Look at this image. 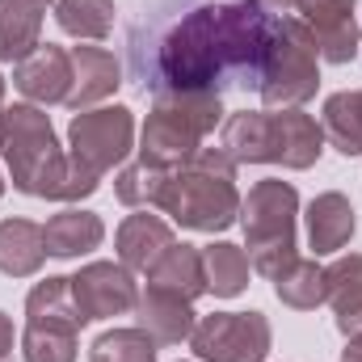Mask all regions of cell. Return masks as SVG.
Wrapping results in <instances>:
<instances>
[{"instance_id":"6da1fadb","label":"cell","mask_w":362,"mask_h":362,"mask_svg":"<svg viewBox=\"0 0 362 362\" xmlns=\"http://www.w3.org/2000/svg\"><path fill=\"white\" fill-rule=\"evenodd\" d=\"M160 211L185 232H228L240 219L236 160L223 148H198L189 165L173 169L160 194Z\"/></svg>"},{"instance_id":"7a4b0ae2","label":"cell","mask_w":362,"mask_h":362,"mask_svg":"<svg viewBox=\"0 0 362 362\" xmlns=\"http://www.w3.org/2000/svg\"><path fill=\"white\" fill-rule=\"evenodd\" d=\"M0 156L8 165L13 189L25 198H55L68 173V152L55 139L42 105H4L0 114Z\"/></svg>"},{"instance_id":"3957f363","label":"cell","mask_w":362,"mask_h":362,"mask_svg":"<svg viewBox=\"0 0 362 362\" xmlns=\"http://www.w3.org/2000/svg\"><path fill=\"white\" fill-rule=\"evenodd\" d=\"M295 219H299V189L291 181L266 177L240 198V228L249 240V266L266 278H278L295 257Z\"/></svg>"},{"instance_id":"277c9868","label":"cell","mask_w":362,"mask_h":362,"mask_svg":"<svg viewBox=\"0 0 362 362\" xmlns=\"http://www.w3.org/2000/svg\"><path fill=\"white\" fill-rule=\"evenodd\" d=\"M316 42L312 30L299 17H274V34L262 59V76H257V93L270 110L282 105H303L320 89V68H316Z\"/></svg>"},{"instance_id":"5b68a950","label":"cell","mask_w":362,"mask_h":362,"mask_svg":"<svg viewBox=\"0 0 362 362\" xmlns=\"http://www.w3.org/2000/svg\"><path fill=\"white\" fill-rule=\"evenodd\" d=\"M135 148V114L127 105H93L68 122V156L105 177Z\"/></svg>"},{"instance_id":"8992f818","label":"cell","mask_w":362,"mask_h":362,"mask_svg":"<svg viewBox=\"0 0 362 362\" xmlns=\"http://www.w3.org/2000/svg\"><path fill=\"white\" fill-rule=\"evenodd\" d=\"M270 341L274 329L262 312H211L189 333L198 362H266Z\"/></svg>"},{"instance_id":"52a82bcc","label":"cell","mask_w":362,"mask_h":362,"mask_svg":"<svg viewBox=\"0 0 362 362\" xmlns=\"http://www.w3.org/2000/svg\"><path fill=\"white\" fill-rule=\"evenodd\" d=\"M354 8H358V0H295V13L312 30L316 55L325 64H354L362 42Z\"/></svg>"},{"instance_id":"ba28073f","label":"cell","mask_w":362,"mask_h":362,"mask_svg":"<svg viewBox=\"0 0 362 362\" xmlns=\"http://www.w3.org/2000/svg\"><path fill=\"white\" fill-rule=\"evenodd\" d=\"M72 291H76V303H81V312L89 320H110V316L135 312V299H139L135 274L122 262H89V266H81V274L72 278Z\"/></svg>"},{"instance_id":"9c48e42d","label":"cell","mask_w":362,"mask_h":362,"mask_svg":"<svg viewBox=\"0 0 362 362\" xmlns=\"http://www.w3.org/2000/svg\"><path fill=\"white\" fill-rule=\"evenodd\" d=\"M13 85L30 105H59L72 93V55L55 42L34 47L21 64H13Z\"/></svg>"},{"instance_id":"30bf717a","label":"cell","mask_w":362,"mask_h":362,"mask_svg":"<svg viewBox=\"0 0 362 362\" xmlns=\"http://www.w3.org/2000/svg\"><path fill=\"white\" fill-rule=\"evenodd\" d=\"M198 148H202V135L189 122H181L177 114L152 105V114H148V122L139 131V160L144 165H156V169L173 173V169L189 165L198 156Z\"/></svg>"},{"instance_id":"8fae6325","label":"cell","mask_w":362,"mask_h":362,"mask_svg":"<svg viewBox=\"0 0 362 362\" xmlns=\"http://www.w3.org/2000/svg\"><path fill=\"white\" fill-rule=\"evenodd\" d=\"M135 320H139V329H144L156 346H181V341H189V333H194V325H198L194 303L181 299V295H173V291H160V286L139 291V299H135Z\"/></svg>"},{"instance_id":"7c38bea8","label":"cell","mask_w":362,"mask_h":362,"mask_svg":"<svg viewBox=\"0 0 362 362\" xmlns=\"http://www.w3.org/2000/svg\"><path fill=\"white\" fill-rule=\"evenodd\" d=\"M72 93H68V110L81 114V110H93L97 101H105L110 93L122 85V64L114 51L105 47H72Z\"/></svg>"},{"instance_id":"4fadbf2b","label":"cell","mask_w":362,"mask_h":362,"mask_svg":"<svg viewBox=\"0 0 362 362\" xmlns=\"http://www.w3.org/2000/svg\"><path fill=\"white\" fill-rule=\"evenodd\" d=\"M219 148L236 165H274L278 156V131H274V110H240L223 122Z\"/></svg>"},{"instance_id":"5bb4252c","label":"cell","mask_w":362,"mask_h":362,"mask_svg":"<svg viewBox=\"0 0 362 362\" xmlns=\"http://www.w3.org/2000/svg\"><path fill=\"white\" fill-rule=\"evenodd\" d=\"M274 131H278V156L274 165L282 169H312L325 152V127L303 114V105H282L274 110Z\"/></svg>"},{"instance_id":"9a60e30c","label":"cell","mask_w":362,"mask_h":362,"mask_svg":"<svg viewBox=\"0 0 362 362\" xmlns=\"http://www.w3.org/2000/svg\"><path fill=\"white\" fill-rule=\"evenodd\" d=\"M354 228H358V219H354V206H350L346 194L325 189L308 202V245H312L316 257L341 253L354 240Z\"/></svg>"},{"instance_id":"2e32d148","label":"cell","mask_w":362,"mask_h":362,"mask_svg":"<svg viewBox=\"0 0 362 362\" xmlns=\"http://www.w3.org/2000/svg\"><path fill=\"white\" fill-rule=\"evenodd\" d=\"M325 303H333V320L346 341L362 337V253H346L325 266Z\"/></svg>"},{"instance_id":"e0dca14e","label":"cell","mask_w":362,"mask_h":362,"mask_svg":"<svg viewBox=\"0 0 362 362\" xmlns=\"http://www.w3.org/2000/svg\"><path fill=\"white\" fill-rule=\"evenodd\" d=\"M173 245V228L169 219L160 215H127L118 223V236H114V249H118V262L131 274H148L152 262Z\"/></svg>"},{"instance_id":"ac0fdd59","label":"cell","mask_w":362,"mask_h":362,"mask_svg":"<svg viewBox=\"0 0 362 362\" xmlns=\"http://www.w3.org/2000/svg\"><path fill=\"white\" fill-rule=\"evenodd\" d=\"M42 240H47V257L72 262V257H85L93 249H101L105 223H101V215H93V211L68 206V211H59V215H51V219L42 223Z\"/></svg>"},{"instance_id":"d6986e66","label":"cell","mask_w":362,"mask_h":362,"mask_svg":"<svg viewBox=\"0 0 362 362\" xmlns=\"http://www.w3.org/2000/svg\"><path fill=\"white\" fill-rule=\"evenodd\" d=\"M42 0H0V64H21L34 47H42Z\"/></svg>"},{"instance_id":"ffe728a7","label":"cell","mask_w":362,"mask_h":362,"mask_svg":"<svg viewBox=\"0 0 362 362\" xmlns=\"http://www.w3.org/2000/svg\"><path fill=\"white\" fill-rule=\"evenodd\" d=\"M148 286H160V291H173L181 299H198L206 295V270H202V249L198 245H185L173 240L148 270Z\"/></svg>"},{"instance_id":"44dd1931","label":"cell","mask_w":362,"mask_h":362,"mask_svg":"<svg viewBox=\"0 0 362 362\" xmlns=\"http://www.w3.org/2000/svg\"><path fill=\"white\" fill-rule=\"evenodd\" d=\"M25 316H30V325H59V329H72V333H81L89 325V316L76 303L72 278H59V274L55 278H42L25 295Z\"/></svg>"},{"instance_id":"7402d4cb","label":"cell","mask_w":362,"mask_h":362,"mask_svg":"<svg viewBox=\"0 0 362 362\" xmlns=\"http://www.w3.org/2000/svg\"><path fill=\"white\" fill-rule=\"evenodd\" d=\"M47 262V240L42 223L34 219H0V274L8 278H30Z\"/></svg>"},{"instance_id":"603a6c76","label":"cell","mask_w":362,"mask_h":362,"mask_svg":"<svg viewBox=\"0 0 362 362\" xmlns=\"http://www.w3.org/2000/svg\"><path fill=\"white\" fill-rule=\"evenodd\" d=\"M152 105L177 114L181 122H189L202 139L223 122V97L215 89H156L152 93Z\"/></svg>"},{"instance_id":"cb8c5ba5","label":"cell","mask_w":362,"mask_h":362,"mask_svg":"<svg viewBox=\"0 0 362 362\" xmlns=\"http://www.w3.org/2000/svg\"><path fill=\"white\" fill-rule=\"evenodd\" d=\"M202 270H206V291L215 299H236V295H245L253 266H249V253L240 245L215 240L202 249Z\"/></svg>"},{"instance_id":"d4e9b609","label":"cell","mask_w":362,"mask_h":362,"mask_svg":"<svg viewBox=\"0 0 362 362\" xmlns=\"http://www.w3.org/2000/svg\"><path fill=\"white\" fill-rule=\"evenodd\" d=\"M325 139L341 156H362V89H341L325 101Z\"/></svg>"},{"instance_id":"484cf974","label":"cell","mask_w":362,"mask_h":362,"mask_svg":"<svg viewBox=\"0 0 362 362\" xmlns=\"http://www.w3.org/2000/svg\"><path fill=\"white\" fill-rule=\"evenodd\" d=\"M114 0H59L55 4V25L81 42H101L114 34Z\"/></svg>"},{"instance_id":"4316f807","label":"cell","mask_w":362,"mask_h":362,"mask_svg":"<svg viewBox=\"0 0 362 362\" xmlns=\"http://www.w3.org/2000/svg\"><path fill=\"white\" fill-rule=\"evenodd\" d=\"M270 282H274V295L295 312H312V308L325 303V266H316L312 257H295Z\"/></svg>"},{"instance_id":"83f0119b","label":"cell","mask_w":362,"mask_h":362,"mask_svg":"<svg viewBox=\"0 0 362 362\" xmlns=\"http://www.w3.org/2000/svg\"><path fill=\"white\" fill-rule=\"evenodd\" d=\"M169 169H156V165H122V173L114 177V198L122 206H160V194L169 185Z\"/></svg>"},{"instance_id":"f1b7e54d","label":"cell","mask_w":362,"mask_h":362,"mask_svg":"<svg viewBox=\"0 0 362 362\" xmlns=\"http://www.w3.org/2000/svg\"><path fill=\"white\" fill-rule=\"evenodd\" d=\"M21 358L25 362H76V333L59 325H30L21 329Z\"/></svg>"},{"instance_id":"f546056e","label":"cell","mask_w":362,"mask_h":362,"mask_svg":"<svg viewBox=\"0 0 362 362\" xmlns=\"http://www.w3.org/2000/svg\"><path fill=\"white\" fill-rule=\"evenodd\" d=\"M89 362H156V341L135 325V329H110L93 341Z\"/></svg>"},{"instance_id":"4dcf8cb0","label":"cell","mask_w":362,"mask_h":362,"mask_svg":"<svg viewBox=\"0 0 362 362\" xmlns=\"http://www.w3.org/2000/svg\"><path fill=\"white\" fill-rule=\"evenodd\" d=\"M8 354H13V320L0 312V362L8 358Z\"/></svg>"},{"instance_id":"1f68e13d","label":"cell","mask_w":362,"mask_h":362,"mask_svg":"<svg viewBox=\"0 0 362 362\" xmlns=\"http://www.w3.org/2000/svg\"><path fill=\"white\" fill-rule=\"evenodd\" d=\"M341 362H362V337H350V346H346Z\"/></svg>"},{"instance_id":"d6a6232c","label":"cell","mask_w":362,"mask_h":362,"mask_svg":"<svg viewBox=\"0 0 362 362\" xmlns=\"http://www.w3.org/2000/svg\"><path fill=\"white\" fill-rule=\"evenodd\" d=\"M257 4H262V8H270V13H286L295 0H257Z\"/></svg>"},{"instance_id":"836d02e7","label":"cell","mask_w":362,"mask_h":362,"mask_svg":"<svg viewBox=\"0 0 362 362\" xmlns=\"http://www.w3.org/2000/svg\"><path fill=\"white\" fill-rule=\"evenodd\" d=\"M0 114H4V76H0Z\"/></svg>"},{"instance_id":"e575fe53","label":"cell","mask_w":362,"mask_h":362,"mask_svg":"<svg viewBox=\"0 0 362 362\" xmlns=\"http://www.w3.org/2000/svg\"><path fill=\"white\" fill-rule=\"evenodd\" d=\"M0 194H4V177H0Z\"/></svg>"},{"instance_id":"d590c367","label":"cell","mask_w":362,"mask_h":362,"mask_svg":"<svg viewBox=\"0 0 362 362\" xmlns=\"http://www.w3.org/2000/svg\"><path fill=\"white\" fill-rule=\"evenodd\" d=\"M42 4H47V0H42Z\"/></svg>"}]
</instances>
